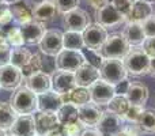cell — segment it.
<instances>
[{"mask_svg":"<svg viewBox=\"0 0 155 136\" xmlns=\"http://www.w3.org/2000/svg\"><path fill=\"white\" fill-rule=\"evenodd\" d=\"M123 64L128 75L132 76H144L148 75L150 57L142 46H131L128 53L123 59Z\"/></svg>","mask_w":155,"mask_h":136,"instance_id":"6da1fadb","label":"cell"},{"mask_svg":"<svg viewBox=\"0 0 155 136\" xmlns=\"http://www.w3.org/2000/svg\"><path fill=\"white\" fill-rule=\"evenodd\" d=\"M10 105L12 109L18 113V116L22 114H33L38 110V99L37 94H34L26 86H21L19 88L14 90L10 99Z\"/></svg>","mask_w":155,"mask_h":136,"instance_id":"7a4b0ae2","label":"cell"},{"mask_svg":"<svg viewBox=\"0 0 155 136\" xmlns=\"http://www.w3.org/2000/svg\"><path fill=\"white\" fill-rule=\"evenodd\" d=\"M131 49L129 44L127 42L125 37L123 33H113V34L107 35L106 41L98 52V55L102 59H116V60H123L128 51Z\"/></svg>","mask_w":155,"mask_h":136,"instance_id":"3957f363","label":"cell"},{"mask_svg":"<svg viewBox=\"0 0 155 136\" xmlns=\"http://www.w3.org/2000/svg\"><path fill=\"white\" fill-rule=\"evenodd\" d=\"M99 79L116 86L118 83L124 82L128 76L125 67L123 64V60L116 59H102L101 64L98 67Z\"/></svg>","mask_w":155,"mask_h":136,"instance_id":"277c9868","label":"cell"},{"mask_svg":"<svg viewBox=\"0 0 155 136\" xmlns=\"http://www.w3.org/2000/svg\"><path fill=\"white\" fill-rule=\"evenodd\" d=\"M86 60V56L82 53V51H68L63 49L56 57H54V69L57 71H67L75 72L82 67Z\"/></svg>","mask_w":155,"mask_h":136,"instance_id":"5b68a950","label":"cell"},{"mask_svg":"<svg viewBox=\"0 0 155 136\" xmlns=\"http://www.w3.org/2000/svg\"><path fill=\"white\" fill-rule=\"evenodd\" d=\"M95 23L101 25L105 29H116L121 25L127 23V18L121 12H118L110 3L105 4L104 7L95 10Z\"/></svg>","mask_w":155,"mask_h":136,"instance_id":"8992f818","label":"cell"},{"mask_svg":"<svg viewBox=\"0 0 155 136\" xmlns=\"http://www.w3.org/2000/svg\"><path fill=\"white\" fill-rule=\"evenodd\" d=\"M41 53L49 57H56L63 51V32L57 29H46L42 40L38 44Z\"/></svg>","mask_w":155,"mask_h":136,"instance_id":"52a82bcc","label":"cell"},{"mask_svg":"<svg viewBox=\"0 0 155 136\" xmlns=\"http://www.w3.org/2000/svg\"><path fill=\"white\" fill-rule=\"evenodd\" d=\"M90 91V98L91 102L95 104L97 106H107L109 102L113 99V97L116 95L114 86L110 83L105 82L102 79H98L87 87Z\"/></svg>","mask_w":155,"mask_h":136,"instance_id":"ba28073f","label":"cell"},{"mask_svg":"<svg viewBox=\"0 0 155 136\" xmlns=\"http://www.w3.org/2000/svg\"><path fill=\"white\" fill-rule=\"evenodd\" d=\"M83 41H84V46L90 51H99L101 46L107 38V30L102 27L98 23H90L84 30H83Z\"/></svg>","mask_w":155,"mask_h":136,"instance_id":"9c48e42d","label":"cell"},{"mask_svg":"<svg viewBox=\"0 0 155 136\" xmlns=\"http://www.w3.org/2000/svg\"><path fill=\"white\" fill-rule=\"evenodd\" d=\"M97 131L101 136H114L124 129V120L110 110H105L101 116V120L95 125Z\"/></svg>","mask_w":155,"mask_h":136,"instance_id":"30bf717a","label":"cell"},{"mask_svg":"<svg viewBox=\"0 0 155 136\" xmlns=\"http://www.w3.org/2000/svg\"><path fill=\"white\" fill-rule=\"evenodd\" d=\"M25 80V75L22 69L14 67L12 64H7L0 67V87L8 91H14L21 87Z\"/></svg>","mask_w":155,"mask_h":136,"instance_id":"8fae6325","label":"cell"},{"mask_svg":"<svg viewBox=\"0 0 155 136\" xmlns=\"http://www.w3.org/2000/svg\"><path fill=\"white\" fill-rule=\"evenodd\" d=\"M63 23H64L65 29L70 30V32L83 33V30L91 23V21L87 11L78 7L75 10L70 11V12H65L63 15Z\"/></svg>","mask_w":155,"mask_h":136,"instance_id":"7c38bea8","label":"cell"},{"mask_svg":"<svg viewBox=\"0 0 155 136\" xmlns=\"http://www.w3.org/2000/svg\"><path fill=\"white\" fill-rule=\"evenodd\" d=\"M25 86L34 94L40 95L52 90V76L44 71H38L25 78Z\"/></svg>","mask_w":155,"mask_h":136,"instance_id":"4fadbf2b","label":"cell"},{"mask_svg":"<svg viewBox=\"0 0 155 136\" xmlns=\"http://www.w3.org/2000/svg\"><path fill=\"white\" fill-rule=\"evenodd\" d=\"M76 87V80L74 72L56 71L52 76V90L60 95H65Z\"/></svg>","mask_w":155,"mask_h":136,"instance_id":"5bb4252c","label":"cell"},{"mask_svg":"<svg viewBox=\"0 0 155 136\" xmlns=\"http://www.w3.org/2000/svg\"><path fill=\"white\" fill-rule=\"evenodd\" d=\"M19 29H21L22 35H23L25 44H27V45H38L46 32L45 23L37 22V21H34V19H33L31 22L21 25Z\"/></svg>","mask_w":155,"mask_h":136,"instance_id":"9a60e30c","label":"cell"},{"mask_svg":"<svg viewBox=\"0 0 155 136\" xmlns=\"http://www.w3.org/2000/svg\"><path fill=\"white\" fill-rule=\"evenodd\" d=\"M37 99H38V112L57 113L60 108L64 105L63 97L53 90H49L46 93L37 95Z\"/></svg>","mask_w":155,"mask_h":136,"instance_id":"2e32d148","label":"cell"},{"mask_svg":"<svg viewBox=\"0 0 155 136\" xmlns=\"http://www.w3.org/2000/svg\"><path fill=\"white\" fill-rule=\"evenodd\" d=\"M31 14L34 21L41 22V23H48V22H52L56 18L59 11H57L56 5L52 0H41L40 3L33 5Z\"/></svg>","mask_w":155,"mask_h":136,"instance_id":"e0dca14e","label":"cell"},{"mask_svg":"<svg viewBox=\"0 0 155 136\" xmlns=\"http://www.w3.org/2000/svg\"><path fill=\"white\" fill-rule=\"evenodd\" d=\"M78 110H79V121L87 128H95L104 113V110H101V106H97L93 102L82 105L78 108Z\"/></svg>","mask_w":155,"mask_h":136,"instance_id":"ac0fdd59","label":"cell"},{"mask_svg":"<svg viewBox=\"0 0 155 136\" xmlns=\"http://www.w3.org/2000/svg\"><path fill=\"white\" fill-rule=\"evenodd\" d=\"M154 15V5L150 0H134L132 10L129 12L127 22H137L142 23L146 19Z\"/></svg>","mask_w":155,"mask_h":136,"instance_id":"d6986e66","label":"cell"},{"mask_svg":"<svg viewBox=\"0 0 155 136\" xmlns=\"http://www.w3.org/2000/svg\"><path fill=\"white\" fill-rule=\"evenodd\" d=\"M11 135L14 136H35V121L34 114H22L18 116L15 123L10 129Z\"/></svg>","mask_w":155,"mask_h":136,"instance_id":"ffe728a7","label":"cell"},{"mask_svg":"<svg viewBox=\"0 0 155 136\" xmlns=\"http://www.w3.org/2000/svg\"><path fill=\"white\" fill-rule=\"evenodd\" d=\"M127 99L131 105H137V106H144L148 101L150 91L148 87L142 82H129L128 90L125 93Z\"/></svg>","mask_w":155,"mask_h":136,"instance_id":"44dd1931","label":"cell"},{"mask_svg":"<svg viewBox=\"0 0 155 136\" xmlns=\"http://www.w3.org/2000/svg\"><path fill=\"white\" fill-rule=\"evenodd\" d=\"M34 121H35V131L37 135L45 136L52 129L57 128L60 125L57 120L56 113H45V112H35L34 113Z\"/></svg>","mask_w":155,"mask_h":136,"instance_id":"7402d4cb","label":"cell"},{"mask_svg":"<svg viewBox=\"0 0 155 136\" xmlns=\"http://www.w3.org/2000/svg\"><path fill=\"white\" fill-rule=\"evenodd\" d=\"M75 74V80L76 86L80 87H90L95 80L99 79V71L95 65L90 64L88 61H86L78 71L74 72Z\"/></svg>","mask_w":155,"mask_h":136,"instance_id":"603a6c76","label":"cell"},{"mask_svg":"<svg viewBox=\"0 0 155 136\" xmlns=\"http://www.w3.org/2000/svg\"><path fill=\"white\" fill-rule=\"evenodd\" d=\"M123 35L125 37L129 46H142L146 40L142 23L137 22H127L123 30Z\"/></svg>","mask_w":155,"mask_h":136,"instance_id":"cb8c5ba5","label":"cell"},{"mask_svg":"<svg viewBox=\"0 0 155 136\" xmlns=\"http://www.w3.org/2000/svg\"><path fill=\"white\" fill-rule=\"evenodd\" d=\"M63 97V101L64 104L70 102V104H74L75 106H82V105H86L88 102H91L90 98V91H88L87 87H80V86H76L74 90H71L68 94Z\"/></svg>","mask_w":155,"mask_h":136,"instance_id":"d4e9b609","label":"cell"},{"mask_svg":"<svg viewBox=\"0 0 155 136\" xmlns=\"http://www.w3.org/2000/svg\"><path fill=\"white\" fill-rule=\"evenodd\" d=\"M33 57V53L30 49L25 48V46H18V48H12L11 51V60L10 64H12L14 67L23 69L27 67V64L30 63Z\"/></svg>","mask_w":155,"mask_h":136,"instance_id":"484cf974","label":"cell"},{"mask_svg":"<svg viewBox=\"0 0 155 136\" xmlns=\"http://www.w3.org/2000/svg\"><path fill=\"white\" fill-rule=\"evenodd\" d=\"M16 117H18V113L12 109L10 102H0V129L10 131Z\"/></svg>","mask_w":155,"mask_h":136,"instance_id":"4316f807","label":"cell"},{"mask_svg":"<svg viewBox=\"0 0 155 136\" xmlns=\"http://www.w3.org/2000/svg\"><path fill=\"white\" fill-rule=\"evenodd\" d=\"M57 120H59L60 125H64V124H70V123H75L79 120V110L78 106H75L74 104H64L61 108L59 109V112L56 113Z\"/></svg>","mask_w":155,"mask_h":136,"instance_id":"83f0119b","label":"cell"},{"mask_svg":"<svg viewBox=\"0 0 155 136\" xmlns=\"http://www.w3.org/2000/svg\"><path fill=\"white\" fill-rule=\"evenodd\" d=\"M63 48L68 51H82L84 48L83 34L79 32L65 30V33H63Z\"/></svg>","mask_w":155,"mask_h":136,"instance_id":"f1b7e54d","label":"cell"},{"mask_svg":"<svg viewBox=\"0 0 155 136\" xmlns=\"http://www.w3.org/2000/svg\"><path fill=\"white\" fill-rule=\"evenodd\" d=\"M11 12H12L14 21H16L19 25H25L27 22L33 21V14H31V8L26 7L25 4H22L21 2L16 4L10 5Z\"/></svg>","mask_w":155,"mask_h":136,"instance_id":"f546056e","label":"cell"},{"mask_svg":"<svg viewBox=\"0 0 155 136\" xmlns=\"http://www.w3.org/2000/svg\"><path fill=\"white\" fill-rule=\"evenodd\" d=\"M129 106H131V104H129V101L127 99L125 95H114L112 101L109 102V105H107V110L117 114L118 117L124 118L125 113L128 112Z\"/></svg>","mask_w":155,"mask_h":136,"instance_id":"4dcf8cb0","label":"cell"},{"mask_svg":"<svg viewBox=\"0 0 155 136\" xmlns=\"http://www.w3.org/2000/svg\"><path fill=\"white\" fill-rule=\"evenodd\" d=\"M146 134H155V109H144L137 121Z\"/></svg>","mask_w":155,"mask_h":136,"instance_id":"1f68e13d","label":"cell"},{"mask_svg":"<svg viewBox=\"0 0 155 136\" xmlns=\"http://www.w3.org/2000/svg\"><path fill=\"white\" fill-rule=\"evenodd\" d=\"M5 40H7V42L12 48H18V46L25 45L23 35H22V32L19 27H11V29H8V32L5 33Z\"/></svg>","mask_w":155,"mask_h":136,"instance_id":"d6a6232c","label":"cell"},{"mask_svg":"<svg viewBox=\"0 0 155 136\" xmlns=\"http://www.w3.org/2000/svg\"><path fill=\"white\" fill-rule=\"evenodd\" d=\"M42 64H44V60H42V57H41V55L33 53V57H31V60H30V63L27 64V67L22 69L25 78L31 75V74H34V72L42 71Z\"/></svg>","mask_w":155,"mask_h":136,"instance_id":"836d02e7","label":"cell"},{"mask_svg":"<svg viewBox=\"0 0 155 136\" xmlns=\"http://www.w3.org/2000/svg\"><path fill=\"white\" fill-rule=\"evenodd\" d=\"M56 5L59 14H63L64 15L65 12H70V11L75 10V8L79 7L80 0H52Z\"/></svg>","mask_w":155,"mask_h":136,"instance_id":"e575fe53","label":"cell"},{"mask_svg":"<svg viewBox=\"0 0 155 136\" xmlns=\"http://www.w3.org/2000/svg\"><path fill=\"white\" fill-rule=\"evenodd\" d=\"M61 128H63L64 136H80V134L83 132V129H84L86 127L78 120L75 123L64 124V125H61Z\"/></svg>","mask_w":155,"mask_h":136,"instance_id":"d590c367","label":"cell"},{"mask_svg":"<svg viewBox=\"0 0 155 136\" xmlns=\"http://www.w3.org/2000/svg\"><path fill=\"white\" fill-rule=\"evenodd\" d=\"M110 4L121 12L125 18H128L129 12L132 10V4H134V0H110Z\"/></svg>","mask_w":155,"mask_h":136,"instance_id":"8d00e7d4","label":"cell"},{"mask_svg":"<svg viewBox=\"0 0 155 136\" xmlns=\"http://www.w3.org/2000/svg\"><path fill=\"white\" fill-rule=\"evenodd\" d=\"M143 110H144V106H137V105H131L128 109V112L125 113L123 120L127 121V123H137L142 116Z\"/></svg>","mask_w":155,"mask_h":136,"instance_id":"74e56055","label":"cell"},{"mask_svg":"<svg viewBox=\"0 0 155 136\" xmlns=\"http://www.w3.org/2000/svg\"><path fill=\"white\" fill-rule=\"evenodd\" d=\"M11 51H12V46L8 42L0 44V67H4V65L10 64Z\"/></svg>","mask_w":155,"mask_h":136,"instance_id":"f35d334b","label":"cell"},{"mask_svg":"<svg viewBox=\"0 0 155 136\" xmlns=\"http://www.w3.org/2000/svg\"><path fill=\"white\" fill-rule=\"evenodd\" d=\"M142 27H143L146 38L155 37V18L154 16H151V18L146 19L144 22H142Z\"/></svg>","mask_w":155,"mask_h":136,"instance_id":"ab89813d","label":"cell"},{"mask_svg":"<svg viewBox=\"0 0 155 136\" xmlns=\"http://www.w3.org/2000/svg\"><path fill=\"white\" fill-rule=\"evenodd\" d=\"M123 131L125 132V134H128L129 136H146V132L140 128L137 123H129L128 125L124 124Z\"/></svg>","mask_w":155,"mask_h":136,"instance_id":"60d3db41","label":"cell"},{"mask_svg":"<svg viewBox=\"0 0 155 136\" xmlns=\"http://www.w3.org/2000/svg\"><path fill=\"white\" fill-rule=\"evenodd\" d=\"M142 48L144 49V52L148 55L150 59L155 57V37L146 38L144 42H143V45H142Z\"/></svg>","mask_w":155,"mask_h":136,"instance_id":"b9f144b4","label":"cell"},{"mask_svg":"<svg viewBox=\"0 0 155 136\" xmlns=\"http://www.w3.org/2000/svg\"><path fill=\"white\" fill-rule=\"evenodd\" d=\"M14 21L12 12H11V8L7 7L0 12V26H8L11 22Z\"/></svg>","mask_w":155,"mask_h":136,"instance_id":"7bdbcfd3","label":"cell"},{"mask_svg":"<svg viewBox=\"0 0 155 136\" xmlns=\"http://www.w3.org/2000/svg\"><path fill=\"white\" fill-rule=\"evenodd\" d=\"M128 86H129V82L128 80H124V82L118 83V85L114 86V91H116V95H125L127 90H128Z\"/></svg>","mask_w":155,"mask_h":136,"instance_id":"ee69618b","label":"cell"},{"mask_svg":"<svg viewBox=\"0 0 155 136\" xmlns=\"http://www.w3.org/2000/svg\"><path fill=\"white\" fill-rule=\"evenodd\" d=\"M86 2H87V4L90 5L91 8H94V10H98V8L104 7L105 4L110 3V0H86Z\"/></svg>","mask_w":155,"mask_h":136,"instance_id":"f6af8a7d","label":"cell"},{"mask_svg":"<svg viewBox=\"0 0 155 136\" xmlns=\"http://www.w3.org/2000/svg\"><path fill=\"white\" fill-rule=\"evenodd\" d=\"M80 136H101V135L97 131V128H84Z\"/></svg>","mask_w":155,"mask_h":136,"instance_id":"bcb514c9","label":"cell"},{"mask_svg":"<svg viewBox=\"0 0 155 136\" xmlns=\"http://www.w3.org/2000/svg\"><path fill=\"white\" fill-rule=\"evenodd\" d=\"M45 136H64V134H63V128H61V125H59L57 128H54V129H52L51 132H48Z\"/></svg>","mask_w":155,"mask_h":136,"instance_id":"7dc6e473","label":"cell"},{"mask_svg":"<svg viewBox=\"0 0 155 136\" xmlns=\"http://www.w3.org/2000/svg\"><path fill=\"white\" fill-rule=\"evenodd\" d=\"M148 75L155 78V57L150 59V68H148Z\"/></svg>","mask_w":155,"mask_h":136,"instance_id":"c3c4849f","label":"cell"},{"mask_svg":"<svg viewBox=\"0 0 155 136\" xmlns=\"http://www.w3.org/2000/svg\"><path fill=\"white\" fill-rule=\"evenodd\" d=\"M4 4H7V5H12V4H16V3H19L21 0H2Z\"/></svg>","mask_w":155,"mask_h":136,"instance_id":"681fc988","label":"cell"},{"mask_svg":"<svg viewBox=\"0 0 155 136\" xmlns=\"http://www.w3.org/2000/svg\"><path fill=\"white\" fill-rule=\"evenodd\" d=\"M7 7H10V5H7V4H4V3L2 2V0H0V12H2L3 10H4V8H7Z\"/></svg>","mask_w":155,"mask_h":136,"instance_id":"f907efd6","label":"cell"},{"mask_svg":"<svg viewBox=\"0 0 155 136\" xmlns=\"http://www.w3.org/2000/svg\"><path fill=\"white\" fill-rule=\"evenodd\" d=\"M114 136H129V135H128V134H125V132L123 131V132H120V134H117V135H114Z\"/></svg>","mask_w":155,"mask_h":136,"instance_id":"816d5d0a","label":"cell"},{"mask_svg":"<svg viewBox=\"0 0 155 136\" xmlns=\"http://www.w3.org/2000/svg\"><path fill=\"white\" fill-rule=\"evenodd\" d=\"M0 136H7V134H5V131H3V129H0Z\"/></svg>","mask_w":155,"mask_h":136,"instance_id":"f5cc1de1","label":"cell"},{"mask_svg":"<svg viewBox=\"0 0 155 136\" xmlns=\"http://www.w3.org/2000/svg\"><path fill=\"white\" fill-rule=\"evenodd\" d=\"M153 16H154V18H155V7H154V15H153Z\"/></svg>","mask_w":155,"mask_h":136,"instance_id":"db71d44e","label":"cell"},{"mask_svg":"<svg viewBox=\"0 0 155 136\" xmlns=\"http://www.w3.org/2000/svg\"><path fill=\"white\" fill-rule=\"evenodd\" d=\"M7 136H14V135H7Z\"/></svg>","mask_w":155,"mask_h":136,"instance_id":"11a10c76","label":"cell"},{"mask_svg":"<svg viewBox=\"0 0 155 136\" xmlns=\"http://www.w3.org/2000/svg\"><path fill=\"white\" fill-rule=\"evenodd\" d=\"M35 136H41V135H35Z\"/></svg>","mask_w":155,"mask_h":136,"instance_id":"9f6ffc18","label":"cell"},{"mask_svg":"<svg viewBox=\"0 0 155 136\" xmlns=\"http://www.w3.org/2000/svg\"><path fill=\"white\" fill-rule=\"evenodd\" d=\"M0 88H2V87H0Z\"/></svg>","mask_w":155,"mask_h":136,"instance_id":"6f0895ef","label":"cell"}]
</instances>
